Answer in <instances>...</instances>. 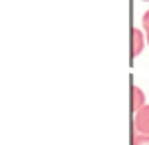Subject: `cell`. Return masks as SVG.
I'll list each match as a JSON object with an SVG mask.
<instances>
[{"label":"cell","mask_w":149,"mask_h":145,"mask_svg":"<svg viewBox=\"0 0 149 145\" xmlns=\"http://www.w3.org/2000/svg\"><path fill=\"white\" fill-rule=\"evenodd\" d=\"M133 145H149V135L135 133L133 135Z\"/></svg>","instance_id":"cell-4"},{"label":"cell","mask_w":149,"mask_h":145,"mask_svg":"<svg viewBox=\"0 0 149 145\" xmlns=\"http://www.w3.org/2000/svg\"><path fill=\"white\" fill-rule=\"evenodd\" d=\"M131 105H133V113L139 112L143 105H145V93L143 89L137 86H131Z\"/></svg>","instance_id":"cell-3"},{"label":"cell","mask_w":149,"mask_h":145,"mask_svg":"<svg viewBox=\"0 0 149 145\" xmlns=\"http://www.w3.org/2000/svg\"><path fill=\"white\" fill-rule=\"evenodd\" d=\"M147 44V40H145V32L141 30V28H133L131 30V56L137 58L141 52H143V48Z\"/></svg>","instance_id":"cell-2"},{"label":"cell","mask_w":149,"mask_h":145,"mask_svg":"<svg viewBox=\"0 0 149 145\" xmlns=\"http://www.w3.org/2000/svg\"><path fill=\"white\" fill-rule=\"evenodd\" d=\"M145 2H149V0H145Z\"/></svg>","instance_id":"cell-6"},{"label":"cell","mask_w":149,"mask_h":145,"mask_svg":"<svg viewBox=\"0 0 149 145\" xmlns=\"http://www.w3.org/2000/svg\"><path fill=\"white\" fill-rule=\"evenodd\" d=\"M143 32H145V40L149 44V10L143 14Z\"/></svg>","instance_id":"cell-5"},{"label":"cell","mask_w":149,"mask_h":145,"mask_svg":"<svg viewBox=\"0 0 149 145\" xmlns=\"http://www.w3.org/2000/svg\"><path fill=\"white\" fill-rule=\"evenodd\" d=\"M133 127H135V133L149 135V105L147 103L139 112H135V115H133Z\"/></svg>","instance_id":"cell-1"}]
</instances>
